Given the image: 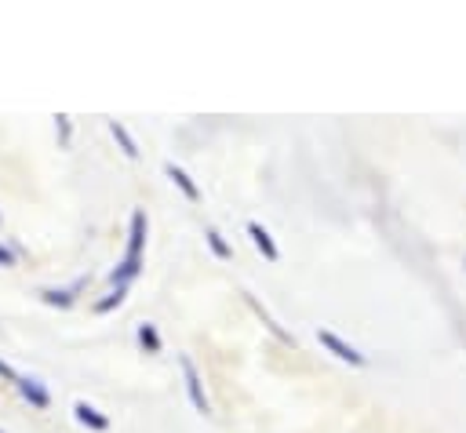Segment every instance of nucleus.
I'll return each mask as SVG.
<instances>
[{
  "mask_svg": "<svg viewBox=\"0 0 466 433\" xmlns=\"http://www.w3.org/2000/svg\"><path fill=\"white\" fill-rule=\"evenodd\" d=\"M142 244H146V212H139L132 215V233H127V255H124V262L109 274V281L114 284H127L135 274H139V266H142Z\"/></svg>",
  "mask_w": 466,
  "mask_h": 433,
  "instance_id": "obj_1",
  "label": "nucleus"
},
{
  "mask_svg": "<svg viewBox=\"0 0 466 433\" xmlns=\"http://www.w3.org/2000/svg\"><path fill=\"white\" fill-rule=\"evenodd\" d=\"M317 339H320V346H325V349H332V354L335 357H339V361H346V364H364V354H357V349H353L350 343H343L339 339V335H335V331H328V328H320L317 331Z\"/></svg>",
  "mask_w": 466,
  "mask_h": 433,
  "instance_id": "obj_2",
  "label": "nucleus"
},
{
  "mask_svg": "<svg viewBox=\"0 0 466 433\" xmlns=\"http://www.w3.org/2000/svg\"><path fill=\"white\" fill-rule=\"evenodd\" d=\"M179 364H182V375H186V393H189V400H194V408H197L201 415H208V411H212V404H208V397H204V386H201V375H197L194 361H189V357H182Z\"/></svg>",
  "mask_w": 466,
  "mask_h": 433,
  "instance_id": "obj_3",
  "label": "nucleus"
},
{
  "mask_svg": "<svg viewBox=\"0 0 466 433\" xmlns=\"http://www.w3.org/2000/svg\"><path fill=\"white\" fill-rule=\"evenodd\" d=\"M248 237H251V244L266 255V262H277L281 259V248L273 244V237H270L266 226H259V222H248Z\"/></svg>",
  "mask_w": 466,
  "mask_h": 433,
  "instance_id": "obj_4",
  "label": "nucleus"
},
{
  "mask_svg": "<svg viewBox=\"0 0 466 433\" xmlns=\"http://www.w3.org/2000/svg\"><path fill=\"white\" fill-rule=\"evenodd\" d=\"M73 411H77V423H84L88 430H95V433L109 430V419H106V415H99V411H95V408L88 404V400H77V404H73Z\"/></svg>",
  "mask_w": 466,
  "mask_h": 433,
  "instance_id": "obj_5",
  "label": "nucleus"
},
{
  "mask_svg": "<svg viewBox=\"0 0 466 433\" xmlns=\"http://www.w3.org/2000/svg\"><path fill=\"white\" fill-rule=\"evenodd\" d=\"M164 171H168V179L182 189V197H186V200H194V204L201 200V189L194 186V179H189V175H186L179 164H164Z\"/></svg>",
  "mask_w": 466,
  "mask_h": 433,
  "instance_id": "obj_6",
  "label": "nucleus"
},
{
  "mask_svg": "<svg viewBox=\"0 0 466 433\" xmlns=\"http://www.w3.org/2000/svg\"><path fill=\"white\" fill-rule=\"evenodd\" d=\"M19 393H22L33 408H47V404H52V397H47V390L40 386L37 379H19Z\"/></svg>",
  "mask_w": 466,
  "mask_h": 433,
  "instance_id": "obj_7",
  "label": "nucleus"
},
{
  "mask_svg": "<svg viewBox=\"0 0 466 433\" xmlns=\"http://www.w3.org/2000/svg\"><path fill=\"white\" fill-rule=\"evenodd\" d=\"M109 132H114V139L121 142V150H124V157H139V146H135V139L127 135V127L121 124V120H109Z\"/></svg>",
  "mask_w": 466,
  "mask_h": 433,
  "instance_id": "obj_8",
  "label": "nucleus"
},
{
  "mask_svg": "<svg viewBox=\"0 0 466 433\" xmlns=\"http://www.w3.org/2000/svg\"><path fill=\"white\" fill-rule=\"evenodd\" d=\"M204 240H208V248L215 251V259H222V262H230V259H233V251H230L226 240H222V233H219V230H208V233H204Z\"/></svg>",
  "mask_w": 466,
  "mask_h": 433,
  "instance_id": "obj_9",
  "label": "nucleus"
},
{
  "mask_svg": "<svg viewBox=\"0 0 466 433\" xmlns=\"http://www.w3.org/2000/svg\"><path fill=\"white\" fill-rule=\"evenodd\" d=\"M139 343L150 349V354H160V335L153 324H139Z\"/></svg>",
  "mask_w": 466,
  "mask_h": 433,
  "instance_id": "obj_10",
  "label": "nucleus"
},
{
  "mask_svg": "<svg viewBox=\"0 0 466 433\" xmlns=\"http://www.w3.org/2000/svg\"><path fill=\"white\" fill-rule=\"evenodd\" d=\"M121 302H124V288L117 284V292H109L106 299H99V302H95V313H109L114 306H121Z\"/></svg>",
  "mask_w": 466,
  "mask_h": 433,
  "instance_id": "obj_11",
  "label": "nucleus"
},
{
  "mask_svg": "<svg viewBox=\"0 0 466 433\" xmlns=\"http://www.w3.org/2000/svg\"><path fill=\"white\" fill-rule=\"evenodd\" d=\"M44 302H47V306H70L73 295L70 292H44Z\"/></svg>",
  "mask_w": 466,
  "mask_h": 433,
  "instance_id": "obj_12",
  "label": "nucleus"
},
{
  "mask_svg": "<svg viewBox=\"0 0 466 433\" xmlns=\"http://www.w3.org/2000/svg\"><path fill=\"white\" fill-rule=\"evenodd\" d=\"M59 139H62V146H70V139H73V127H70V117L66 113H59Z\"/></svg>",
  "mask_w": 466,
  "mask_h": 433,
  "instance_id": "obj_13",
  "label": "nucleus"
},
{
  "mask_svg": "<svg viewBox=\"0 0 466 433\" xmlns=\"http://www.w3.org/2000/svg\"><path fill=\"white\" fill-rule=\"evenodd\" d=\"M0 266H15V255H11L4 244H0Z\"/></svg>",
  "mask_w": 466,
  "mask_h": 433,
  "instance_id": "obj_14",
  "label": "nucleus"
},
{
  "mask_svg": "<svg viewBox=\"0 0 466 433\" xmlns=\"http://www.w3.org/2000/svg\"><path fill=\"white\" fill-rule=\"evenodd\" d=\"M0 375H4V379H11V382H19V375H15V368H11V364H4V361H0Z\"/></svg>",
  "mask_w": 466,
  "mask_h": 433,
  "instance_id": "obj_15",
  "label": "nucleus"
}]
</instances>
